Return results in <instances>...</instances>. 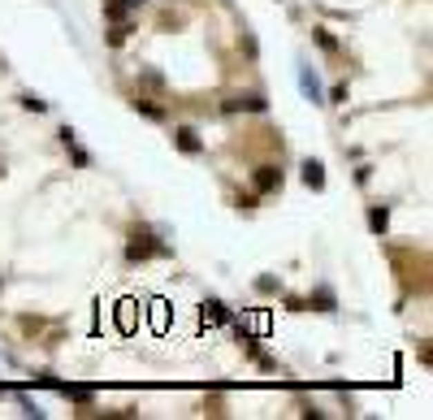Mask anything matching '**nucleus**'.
<instances>
[{
  "label": "nucleus",
  "instance_id": "obj_1",
  "mask_svg": "<svg viewBox=\"0 0 433 420\" xmlns=\"http://www.w3.org/2000/svg\"><path fill=\"white\" fill-rule=\"evenodd\" d=\"M299 87H303V95H308L312 104H325V95H320V78H316L312 66H299Z\"/></svg>",
  "mask_w": 433,
  "mask_h": 420
},
{
  "label": "nucleus",
  "instance_id": "obj_2",
  "mask_svg": "<svg viewBox=\"0 0 433 420\" xmlns=\"http://www.w3.org/2000/svg\"><path fill=\"white\" fill-rule=\"evenodd\" d=\"M156 251H165V247L152 243V234H135L131 247H126V256H131V260H148V256H156Z\"/></svg>",
  "mask_w": 433,
  "mask_h": 420
},
{
  "label": "nucleus",
  "instance_id": "obj_3",
  "mask_svg": "<svg viewBox=\"0 0 433 420\" xmlns=\"http://www.w3.org/2000/svg\"><path fill=\"white\" fill-rule=\"evenodd\" d=\"M117 330L122 334H135L139 330V303L135 299H122L117 303Z\"/></svg>",
  "mask_w": 433,
  "mask_h": 420
},
{
  "label": "nucleus",
  "instance_id": "obj_4",
  "mask_svg": "<svg viewBox=\"0 0 433 420\" xmlns=\"http://www.w3.org/2000/svg\"><path fill=\"white\" fill-rule=\"evenodd\" d=\"M173 143H178V152H186V156L204 152V143H200V135L191 131V126H178V131H173Z\"/></svg>",
  "mask_w": 433,
  "mask_h": 420
},
{
  "label": "nucleus",
  "instance_id": "obj_5",
  "mask_svg": "<svg viewBox=\"0 0 433 420\" xmlns=\"http://www.w3.org/2000/svg\"><path fill=\"white\" fill-rule=\"evenodd\" d=\"M238 108H247V113H264V95H234V100H226V113H238Z\"/></svg>",
  "mask_w": 433,
  "mask_h": 420
},
{
  "label": "nucleus",
  "instance_id": "obj_6",
  "mask_svg": "<svg viewBox=\"0 0 433 420\" xmlns=\"http://www.w3.org/2000/svg\"><path fill=\"white\" fill-rule=\"evenodd\" d=\"M278 187H282V169H273V165L256 169V191H278Z\"/></svg>",
  "mask_w": 433,
  "mask_h": 420
},
{
  "label": "nucleus",
  "instance_id": "obj_7",
  "mask_svg": "<svg viewBox=\"0 0 433 420\" xmlns=\"http://www.w3.org/2000/svg\"><path fill=\"white\" fill-rule=\"evenodd\" d=\"M303 182H308L312 191L325 187V169H320V160H303Z\"/></svg>",
  "mask_w": 433,
  "mask_h": 420
},
{
  "label": "nucleus",
  "instance_id": "obj_8",
  "mask_svg": "<svg viewBox=\"0 0 433 420\" xmlns=\"http://www.w3.org/2000/svg\"><path fill=\"white\" fill-rule=\"evenodd\" d=\"M152 330H156V334L169 330V303H165V299H152Z\"/></svg>",
  "mask_w": 433,
  "mask_h": 420
},
{
  "label": "nucleus",
  "instance_id": "obj_9",
  "mask_svg": "<svg viewBox=\"0 0 433 420\" xmlns=\"http://www.w3.org/2000/svg\"><path fill=\"white\" fill-rule=\"evenodd\" d=\"M139 5H143V0H108V5H104V13H108L113 22H122L126 13H131V9H139Z\"/></svg>",
  "mask_w": 433,
  "mask_h": 420
},
{
  "label": "nucleus",
  "instance_id": "obj_10",
  "mask_svg": "<svg viewBox=\"0 0 433 420\" xmlns=\"http://www.w3.org/2000/svg\"><path fill=\"white\" fill-rule=\"evenodd\" d=\"M200 316H204V325H221V321H226V312H221V303H217V299H208Z\"/></svg>",
  "mask_w": 433,
  "mask_h": 420
},
{
  "label": "nucleus",
  "instance_id": "obj_11",
  "mask_svg": "<svg viewBox=\"0 0 433 420\" xmlns=\"http://www.w3.org/2000/svg\"><path fill=\"white\" fill-rule=\"evenodd\" d=\"M247 325L264 338V334H269V312H251V316H247Z\"/></svg>",
  "mask_w": 433,
  "mask_h": 420
},
{
  "label": "nucleus",
  "instance_id": "obj_12",
  "mask_svg": "<svg viewBox=\"0 0 433 420\" xmlns=\"http://www.w3.org/2000/svg\"><path fill=\"white\" fill-rule=\"evenodd\" d=\"M386 221H390V213H386V208H373V213H368V225H373L377 234L386 230Z\"/></svg>",
  "mask_w": 433,
  "mask_h": 420
},
{
  "label": "nucleus",
  "instance_id": "obj_13",
  "mask_svg": "<svg viewBox=\"0 0 433 420\" xmlns=\"http://www.w3.org/2000/svg\"><path fill=\"white\" fill-rule=\"evenodd\" d=\"M135 108H139V113H148V117H152V122H160V117H165V113H160L156 104H148V100H135Z\"/></svg>",
  "mask_w": 433,
  "mask_h": 420
}]
</instances>
